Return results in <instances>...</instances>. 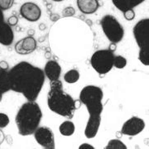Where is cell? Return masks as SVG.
Wrapping results in <instances>:
<instances>
[{"mask_svg": "<svg viewBox=\"0 0 149 149\" xmlns=\"http://www.w3.org/2000/svg\"><path fill=\"white\" fill-rule=\"evenodd\" d=\"M127 65V60L122 56H114L113 59V66L117 69H122Z\"/></svg>", "mask_w": 149, "mask_h": 149, "instance_id": "cell-20", "label": "cell"}, {"mask_svg": "<svg viewBox=\"0 0 149 149\" xmlns=\"http://www.w3.org/2000/svg\"><path fill=\"white\" fill-rule=\"evenodd\" d=\"M0 69L2 70H6L8 71L9 69V65L6 61H0Z\"/></svg>", "mask_w": 149, "mask_h": 149, "instance_id": "cell-27", "label": "cell"}, {"mask_svg": "<svg viewBox=\"0 0 149 149\" xmlns=\"http://www.w3.org/2000/svg\"><path fill=\"white\" fill-rule=\"evenodd\" d=\"M46 39V36H42L40 37V38H38V42H43Z\"/></svg>", "mask_w": 149, "mask_h": 149, "instance_id": "cell-38", "label": "cell"}, {"mask_svg": "<svg viewBox=\"0 0 149 149\" xmlns=\"http://www.w3.org/2000/svg\"><path fill=\"white\" fill-rule=\"evenodd\" d=\"M18 21H19V19H18V16H15V15H12L7 20V23H8L11 27H13V26H16L17 24H18Z\"/></svg>", "mask_w": 149, "mask_h": 149, "instance_id": "cell-25", "label": "cell"}, {"mask_svg": "<svg viewBox=\"0 0 149 149\" xmlns=\"http://www.w3.org/2000/svg\"><path fill=\"white\" fill-rule=\"evenodd\" d=\"M43 70L21 61L8 71L10 90L23 95L28 101H36L45 82Z\"/></svg>", "mask_w": 149, "mask_h": 149, "instance_id": "cell-1", "label": "cell"}, {"mask_svg": "<svg viewBox=\"0 0 149 149\" xmlns=\"http://www.w3.org/2000/svg\"><path fill=\"white\" fill-rule=\"evenodd\" d=\"M14 41V33L12 28L7 23L0 24V44L3 46H11Z\"/></svg>", "mask_w": 149, "mask_h": 149, "instance_id": "cell-14", "label": "cell"}, {"mask_svg": "<svg viewBox=\"0 0 149 149\" xmlns=\"http://www.w3.org/2000/svg\"><path fill=\"white\" fill-rule=\"evenodd\" d=\"M79 18H80L81 20H86V19H85V17H84V16H83V15H82V16H80V17H79Z\"/></svg>", "mask_w": 149, "mask_h": 149, "instance_id": "cell-40", "label": "cell"}, {"mask_svg": "<svg viewBox=\"0 0 149 149\" xmlns=\"http://www.w3.org/2000/svg\"><path fill=\"white\" fill-rule=\"evenodd\" d=\"M10 91V83L8 79V71L0 69V93H4Z\"/></svg>", "mask_w": 149, "mask_h": 149, "instance_id": "cell-17", "label": "cell"}, {"mask_svg": "<svg viewBox=\"0 0 149 149\" xmlns=\"http://www.w3.org/2000/svg\"><path fill=\"white\" fill-rule=\"evenodd\" d=\"M42 113L35 101H28L20 107L16 113L15 121L18 133L21 136H28L34 133L40 125Z\"/></svg>", "mask_w": 149, "mask_h": 149, "instance_id": "cell-4", "label": "cell"}, {"mask_svg": "<svg viewBox=\"0 0 149 149\" xmlns=\"http://www.w3.org/2000/svg\"><path fill=\"white\" fill-rule=\"evenodd\" d=\"M38 47V42L31 36H27L19 40L15 44V51L19 55H29L33 52Z\"/></svg>", "mask_w": 149, "mask_h": 149, "instance_id": "cell-11", "label": "cell"}, {"mask_svg": "<svg viewBox=\"0 0 149 149\" xmlns=\"http://www.w3.org/2000/svg\"><path fill=\"white\" fill-rule=\"evenodd\" d=\"M43 1H44V2H47V0H43Z\"/></svg>", "mask_w": 149, "mask_h": 149, "instance_id": "cell-43", "label": "cell"}, {"mask_svg": "<svg viewBox=\"0 0 149 149\" xmlns=\"http://www.w3.org/2000/svg\"><path fill=\"white\" fill-rule=\"evenodd\" d=\"M123 15L125 17V20L131 21L135 18V12L134 11V9H130V10H127L125 12H123Z\"/></svg>", "mask_w": 149, "mask_h": 149, "instance_id": "cell-24", "label": "cell"}, {"mask_svg": "<svg viewBox=\"0 0 149 149\" xmlns=\"http://www.w3.org/2000/svg\"><path fill=\"white\" fill-rule=\"evenodd\" d=\"M79 149H95V148L92 145L89 144V143H82L79 146Z\"/></svg>", "mask_w": 149, "mask_h": 149, "instance_id": "cell-28", "label": "cell"}, {"mask_svg": "<svg viewBox=\"0 0 149 149\" xmlns=\"http://www.w3.org/2000/svg\"><path fill=\"white\" fill-rule=\"evenodd\" d=\"M116 136H117V139H120L123 136V134L121 133V131H117V132H116Z\"/></svg>", "mask_w": 149, "mask_h": 149, "instance_id": "cell-37", "label": "cell"}, {"mask_svg": "<svg viewBox=\"0 0 149 149\" xmlns=\"http://www.w3.org/2000/svg\"><path fill=\"white\" fill-rule=\"evenodd\" d=\"M20 14L21 17L26 20L35 22L41 18L42 10L38 4L32 2H26L20 6Z\"/></svg>", "mask_w": 149, "mask_h": 149, "instance_id": "cell-10", "label": "cell"}, {"mask_svg": "<svg viewBox=\"0 0 149 149\" xmlns=\"http://www.w3.org/2000/svg\"><path fill=\"white\" fill-rule=\"evenodd\" d=\"M106 38L111 42H120L124 38V29L113 15H105L100 21Z\"/></svg>", "mask_w": 149, "mask_h": 149, "instance_id": "cell-6", "label": "cell"}, {"mask_svg": "<svg viewBox=\"0 0 149 149\" xmlns=\"http://www.w3.org/2000/svg\"><path fill=\"white\" fill-rule=\"evenodd\" d=\"M5 138H6V136H5V134H4V132L2 130L0 129V145H1L4 141H5Z\"/></svg>", "mask_w": 149, "mask_h": 149, "instance_id": "cell-30", "label": "cell"}, {"mask_svg": "<svg viewBox=\"0 0 149 149\" xmlns=\"http://www.w3.org/2000/svg\"><path fill=\"white\" fill-rule=\"evenodd\" d=\"M54 2H62V1H64V0H52Z\"/></svg>", "mask_w": 149, "mask_h": 149, "instance_id": "cell-42", "label": "cell"}, {"mask_svg": "<svg viewBox=\"0 0 149 149\" xmlns=\"http://www.w3.org/2000/svg\"><path fill=\"white\" fill-rule=\"evenodd\" d=\"M59 130L64 136H71L75 132V125L73 121H65L60 125Z\"/></svg>", "mask_w": 149, "mask_h": 149, "instance_id": "cell-16", "label": "cell"}, {"mask_svg": "<svg viewBox=\"0 0 149 149\" xmlns=\"http://www.w3.org/2000/svg\"><path fill=\"white\" fill-rule=\"evenodd\" d=\"M144 1L145 0H112V3L119 11L124 12L136 8Z\"/></svg>", "mask_w": 149, "mask_h": 149, "instance_id": "cell-15", "label": "cell"}, {"mask_svg": "<svg viewBox=\"0 0 149 149\" xmlns=\"http://www.w3.org/2000/svg\"><path fill=\"white\" fill-rule=\"evenodd\" d=\"M80 78V73L77 69H70L64 75V80L69 84L76 83Z\"/></svg>", "mask_w": 149, "mask_h": 149, "instance_id": "cell-18", "label": "cell"}, {"mask_svg": "<svg viewBox=\"0 0 149 149\" xmlns=\"http://www.w3.org/2000/svg\"><path fill=\"white\" fill-rule=\"evenodd\" d=\"M113 59L114 53L110 52L109 49L98 50L93 53L91 59V65L99 74L104 75L113 69Z\"/></svg>", "mask_w": 149, "mask_h": 149, "instance_id": "cell-7", "label": "cell"}, {"mask_svg": "<svg viewBox=\"0 0 149 149\" xmlns=\"http://www.w3.org/2000/svg\"><path fill=\"white\" fill-rule=\"evenodd\" d=\"M105 149H127L124 143L119 139H114L109 140L107 146L104 148Z\"/></svg>", "mask_w": 149, "mask_h": 149, "instance_id": "cell-19", "label": "cell"}, {"mask_svg": "<svg viewBox=\"0 0 149 149\" xmlns=\"http://www.w3.org/2000/svg\"><path fill=\"white\" fill-rule=\"evenodd\" d=\"M5 20H4V14H3V11H2L0 9V24L4 22Z\"/></svg>", "mask_w": 149, "mask_h": 149, "instance_id": "cell-35", "label": "cell"}, {"mask_svg": "<svg viewBox=\"0 0 149 149\" xmlns=\"http://www.w3.org/2000/svg\"><path fill=\"white\" fill-rule=\"evenodd\" d=\"M75 14H76V10L74 9V8L71 7V6L65 8L63 10V12H62V15H63L64 17H72Z\"/></svg>", "mask_w": 149, "mask_h": 149, "instance_id": "cell-23", "label": "cell"}, {"mask_svg": "<svg viewBox=\"0 0 149 149\" xmlns=\"http://www.w3.org/2000/svg\"><path fill=\"white\" fill-rule=\"evenodd\" d=\"M50 86L47 94V105L50 110L65 118L72 119L76 111L73 97L64 91L63 83L60 79L50 81Z\"/></svg>", "mask_w": 149, "mask_h": 149, "instance_id": "cell-3", "label": "cell"}, {"mask_svg": "<svg viewBox=\"0 0 149 149\" xmlns=\"http://www.w3.org/2000/svg\"><path fill=\"white\" fill-rule=\"evenodd\" d=\"M43 72L50 81L58 80L61 74V66L56 61L49 60L45 65Z\"/></svg>", "mask_w": 149, "mask_h": 149, "instance_id": "cell-12", "label": "cell"}, {"mask_svg": "<svg viewBox=\"0 0 149 149\" xmlns=\"http://www.w3.org/2000/svg\"><path fill=\"white\" fill-rule=\"evenodd\" d=\"M117 48V43H115V42H111L110 45H109V50L110 52H116V50Z\"/></svg>", "mask_w": 149, "mask_h": 149, "instance_id": "cell-29", "label": "cell"}, {"mask_svg": "<svg viewBox=\"0 0 149 149\" xmlns=\"http://www.w3.org/2000/svg\"><path fill=\"white\" fill-rule=\"evenodd\" d=\"M15 0H0V9L2 11H7L12 8Z\"/></svg>", "mask_w": 149, "mask_h": 149, "instance_id": "cell-21", "label": "cell"}, {"mask_svg": "<svg viewBox=\"0 0 149 149\" xmlns=\"http://www.w3.org/2000/svg\"><path fill=\"white\" fill-rule=\"evenodd\" d=\"M81 104H82V103H81V101L80 100H74V106H75L76 110L80 109Z\"/></svg>", "mask_w": 149, "mask_h": 149, "instance_id": "cell-31", "label": "cell"}, {"mask_svg": "<svg viewBox=\"0 0 149 149\" xmlns=\"http://www.w3.org/2000/svg\"><path fill=\"white\" fill-rule=\"evenodd\" d=\"M10 122V119L7 114L3 113H0V129L7 127Z\"/></svg>", "mask_w": 149, "mask_h": 149, "instance_id": "cell-22", "label": "cell"}, {"mask_svg": "<svg viewBox=\"0 0 149 149\" xmlns=\"http://www.w3.org/2000/svg\"><path fill=\"white\" fill-rule=\"evenodd\" d=\"M2 99H3V94H2V93H0V102L2 101Z\"/></svg>", "mask_w": 149, "mask_h": 149, "instance_id": "cell-41", "label": "cell"}, {"mask_svg": "<svg viewBox=\"0 0 149 149\" xmlns=\"http://www.w3.org/2000/svg\"><path fill=\"white\" fill-rule=\"evenodd\" d=\"M100 5L99 0H77V6L78 9L86 15L94 14Z\"/></svg>", "mask_w": 149, "mask_h": 149, "instance_id": "cell-13", "label": "cell"}, {"mask_svg": "<svg viewBox=\"0 0 149 149\" xmlns=\"http://www.w3.org/2000/svg\"><path fill=\"white\" fill-rule=\"evenodd\" d=\"M38 29H39V30H41V31H44L45 29H47V25L44 23H41L38 25Z\"/></svg>", "mask_w": 149, "mask_h": 149, "instance_id": "cell-33", "label": "cell"}, {"mask_svg": "<svg viewBox=\"0 0 149 149\" xmlns=\"http://www.w3.org/2000/svg\"><path fill=\"white\" fill-rule=\"evenodd\" d=\"M46 6H47V10H52V4L50 3H46Z\"/></svg>", "mask_w": 149, "mask_h": 149, "instance_id": "cell-39", "label": "cell"}, {"mask_svg": "<svg viewBox=\"0 0 149 149\" xmlns=\"http://www.w3.org/2000/svg\"><path fill=\"white\" fill-rule=\"evenodd\" d=\"M145 128L144 121L138 117H132L128 119L121 127V133L123 135L135 136L140 134Z\"/></svg>", "mask_w": 149, "mask_h": 149, "instance_id": "cell-9", "label": "cell"}, {"mask_svg": "<svg viewBox=\"0 0 149 149\" xmlns=\"http://www.w3.org/2000/svg\"><path fill=\"white\" fill-rule=\"evenodd\" d=\"M61 19V16L58 13H51L50 14V20L52 22H56Z\"/></svg>", "mask_w": 149, "mask_h": 149, "instance_id": "cell-26", "label": "cell"}, {"mask_svg": "<svg viewBox=\"0 0 149 149\" xmlns=\"http://www.w3.org/2000/svg\"><path fill=\"white\" fill-rule=\"evenodd\" d=\"M27 34H28V36H34V34H35V31H34V29H29L28 31H27Z\"/></svg>", "mask_w": 149, "mask_h": 149, "instance_id": "cell-34", "label": "cell"}, {"mask_svg": "<svg viewBox=\"0 0 149 149\" xmlns=\"http://www.w3.org/2000/svg\"><path fill=\"white\" fill-rule=\"evenodd\" d=\"M44 56L45 58L47 59V60H51V58H52V53L50 51H47V52H46L44 54Z\"/></svg>", "mask_w": 149, "mask_h": 149, "instance_id": "cell-32", "label": "cell"}, {"mask_svg": "<svg viewBox=\"0 0 149 149\" xmlns=\"http://www.w3.org/2000/svg\"><path fill=\"white\" fill-rule=\"evenodd\" d=\"M134 38L139 48V61L145 66L149 65V19L138 21L133 28Z\"/></svg>", "mask_w": 149, "mask_h": 149, "instance_id": "cell-5", "label": "cell"}, {"mask_svg": "<svg viewBox=\"0 0 149 149\" xmlns=\"http://www.w3.org/2000/svg\"><path fill=\"white\" fill-rule=\"evenodd\" d=\"M36 142L43 148L54 149L56 148L54 134L47 126H38L33 134Z\"/></svg>", "mask_w": 149, "mask_h": 149, "instance_id": "cell-8", "label": "cell"}, {"mask_svg": "<svg viewBox=\"0 0 149 149\" xmlns=\"http://www.w3.org/2000/svg\"><path fill=\"white\" fill-rule=\"evenodd\" d=\"M104 92L96 86L89 85L81 91L79 100L86 107L88 111V121L85 128V136L93 139L96 136L101 123V113L104 109L103 105Z\"/></svg>", "mask_w": 149, "mask_h": 149, "instance_id": "cell-2", "label": "cell"}, {"mask_svg": "<svg viewBox=\"0 0 149 149\" xmlns=\"http://www.w3.org/2000/svg\"><path fill=\"white\" fill-rule=\"evenodd\" d=\"M85 22H86V24H87L89 27H91V26L93 25L92 20H90V19H88V20H85Z\"/></svg>", "mask_w": 149, "mask_h": 149, "instance_id": "cell-36", "label": "cell"}]
</instances>
